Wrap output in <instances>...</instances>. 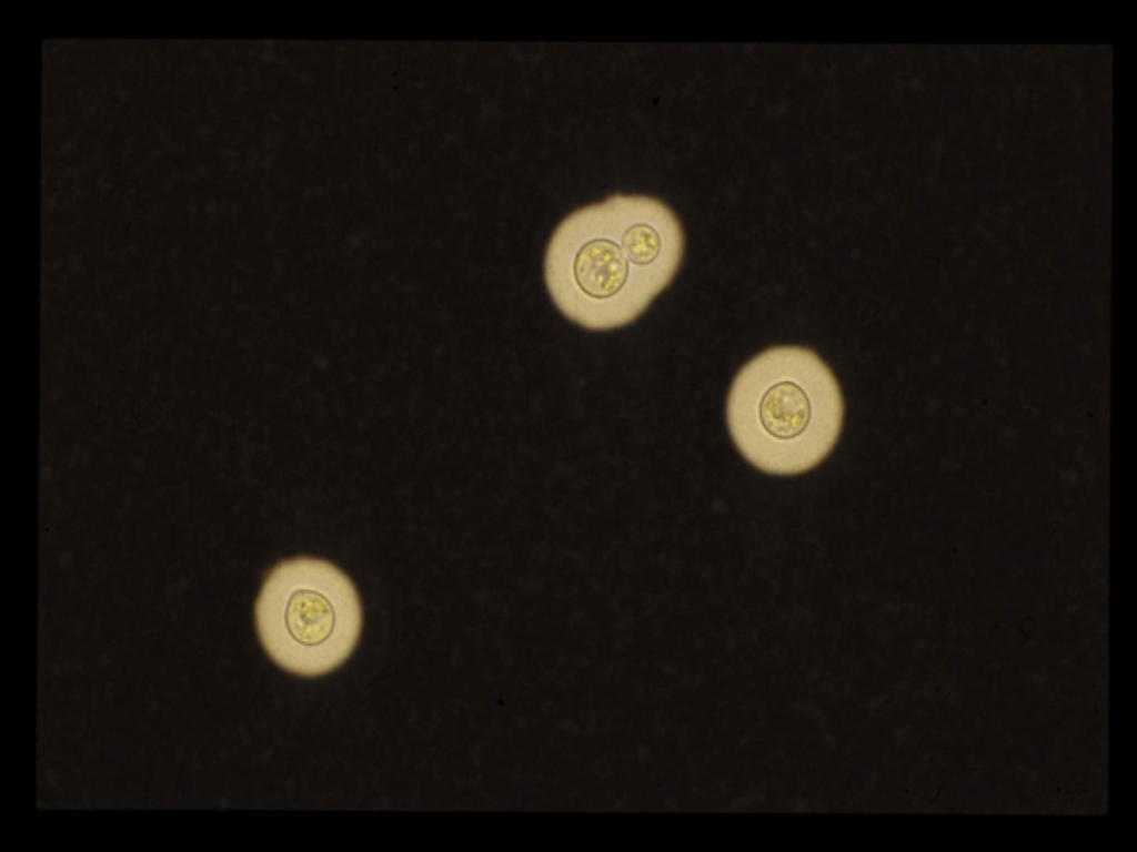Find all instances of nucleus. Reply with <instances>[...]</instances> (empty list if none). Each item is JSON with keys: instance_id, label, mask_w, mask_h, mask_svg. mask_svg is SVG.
Listing matches in <instances>:
<instances>
[{"instance_id": "3", "label": "nucleus", "mask_w": 1137, "mask_h": 852, "mask_svg": "<svg viewBox=\"0 0 1137 852\" xmlns=\"http://www.w3.org/2000/svg\"><path fill=\"white\" fill-rule=\"evenodd\" d=\"M260 641L281 668L314 677L341 666L362 628L356 589L334 565L295 558L266 576L255 605Z\"/></svg>"}, {"instance_id": "2", "label": "nucleus", "mask_w": 1137, "mask_h": 852, "mask_svg": "<svg viewBox=\"0 0 1137 852\" xmlns=\"http://www.w3.org/2000/svg\"><path fill=\"white\" fill-rule=\"evenodd\" d=\"M844 403L831 369L811 349L779 346L749 361L727 397L726 419L742 456L772 475L808 471L833 450Z\"/></svg>"}, {"instance_id": "1", "label": "nucleus", "mask_w": 1137, "mask_h": 852, "mask_svg": "<svg viewBox=\"0 0 1137 852\" xmlns=\"http://www.w3.org/2000/svg\"><path fill=\"white\" fill-rule=\"evenodd\" d=\"M683 250L680 222L663 202L616 194L560 223L545 254L546 286L572 322L596 331L620 327L670 284Z\"/></svg>"}]
</instances>
